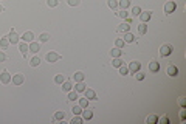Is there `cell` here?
<instances>
[{
    "mask_svg": "<svg viewBox=\"0 0 186 124\" xmlns=\"http://www.w3.org/2000/svg\"><path fill=\"white\" fill-rule=\"evenodd\" d=\"M146 123H147V124H157V123H158V116H157V115H149V116L146 118Z\"/></svg>",
    "mask_w": 186,
    "mask_h": 124,
    "instance_id": "18",
    "label": "cell"
},
{
    "mask_svg": "<svg viewBox=\"0 0 186 124\" xmlns=\"http://www.w3.org/2000/svg\"><path fill=\"white\" fill-rule=\"evenodd\" d=\"M118 5H120L121 8H123V9H127V8L130 6V0H120Z\"/></svg>",
    "mask_w": 186,
    "mask_h": 124,
    "instance_id": "24",
    "label": "cell"
},
{
    "mask_svg": "<svg viewBox=\"0 0 186 124\" xmlns=\"http://www.w3.org/2000/svg\"><path fill=\"white\" fill-rule=\"evenodd\" d=\"M39 64H40V59L37 56H34L31 61H30V65H31V67H39Z\"/></svg>",
    "mask_w": 186,
    "mask_h": 124,
    "instance_id": "25",
    "label": "cell"
},
{
    "mask_svg": "<svg viewBox=\"0 0 186 124\" xmlns=\"http://www.w3.org/2000/svg\"><path fill=\"white\" fill-rule=\"evenodd\" d=\"M140 68H141V62H138V61H132L130 64H129V71L134 73V75L136 71H140Z\"/></svg>",
    "mask_w": 186,
    "mask_h": 124,
    "instance_id": "4",
    "label": "cell"
},
{
    "mask_svg": "<svg viewBox=\"0 0 186 124\" xmlns=\"http://www.w3.org/2000/svg\"><path fill=\"white\" fill-rule=\"evenodd\" d=\"M11 81H13L14 85H22L25 82V75L24 73H16V75L11 78Z\"/></svg>",
    "mask_w": 186,
    "mask_h": 124,
    "instance_id": "2",
    "label": "cell"
},
{
    "mask_svg": "<svg viewBox=\"0 0 186 124\" xmlns=\"http://www.w3.org/2000/svg\"><path fill=\"white\" fill-rule=\"evenodd\" d=\"M81 3V0H68V5L70 6H78Z\"/></svg>",
    "mask_w": 186,
    "mask_h": 124,
    "instance_id": "41",
    "label": "cell"
},
{
    "mask_svg": "<svg viewBox=\"0 0 186 124\" xmlns=\"http://www.w3.org/2000/svg\"><path fill=\"white\" fill-rule=\"evenodd\" d=\"M175 9H177V3L175 2H166V5H165V13L166 14H172Z\"/></svg>",
    "mask_w": 186,
    "mask_h": 124,
    "instance_id": "5",
    "label": "cell"
},
{
    "mask_svg": "<svg viewBox=\"0 0 186 124\" xmlns=\"http://www.w3.org/2000/svg\"><path fill=\"white\" fill-rule=\"evenodd\" d=\"M79 106H81L82 108H87V107H89V99H87V98L79 99Z\"/></svg>",
    "mask_w": 186,
    "mask_h": 124,
    "instance_id": "33",
    "label": "cell"
},
{
    "mask_svg": "<svg viewBox=\"0 0 186 124\" xmlns=\"http://www.w3.org/2000/svg\"><path fill=\"white\" fill-rule=\"evenodd\" d=\"M8 39H9V44H13V45H14V44H17V42H19V39H20V37H19V34H17L14 30H11V33H9Z\"/></svg>",
    "mask_w": 186,
    "mask_h": 124,
    "instance_id": "11",
    "label": "cell"
},
{
    "mask_svg": "<svg viewBox=\"0 0 186 124\" xmlns=\"http://www.w3.org/2000/svg\"><path fill=\"white\" fill-rule=\"evenodd\" d=\"M64 81H65V76H64V75H56V78H54L56 84H62Z\"/></svg>",
    "mask_w": 186,
    "mask_h": 124,
    "instance_id": "31",
    "label": "cell"
},
{
    "mask_svg": "<svg viewBox=\"0 0 186 124\" xmlns=\"http://www.w3.org/2000/svg\"><path fill=\"white\" fill-rule=\"evenodd\" d=\"M19 50H20V53L24 54V56H26V53L30 51V45L26 44V42H24V44H20V45H19Z\"/></svg>",
    "mask_w": 186,
    "mask_h": 124,
    "instance_id": "14",
    "label": "cell"
},
{
    "mask_svg": "<svg viewBox=\"0 0 186 124\" xmlns=\"http://www.w3.org/2000/svg\"><path fill=\"white\" fill-rule=\"evenodd\" d=\"M84 78H85V75L82 71H76L73 75V79H75V82H81V81H84Z\"/></svg>",
    "mask_w": 186,
    "mask_h": 124,
    "instance_id": "16",
    "label": "cell"
},
{
    "mask_svg": "<svg viewBox=\"0 0 186 124\" xmlns=\"http://www.w3.org/2000/svg\"><path fill=\"white\" fill-rule=\"evenodd\" d=\"M158 121H161V123H165V124H168L169 123V118H168V116H163V118L160 119V118H158Z\"/></svg>",
    "mask_w": 186,
    "mask_h": 124,
    "instance_id": "45",
    "label": "cell"
},
{
    "mask_svg": "<svg viewBox=\"0 0 186 124\" xmlns=\"http://www.w3.org/2000/svg\"><path fill=\"white\" fill-rule=\"evenodd\" d=\"M92 118H93V112L85 108V110L82 112V119H87V121H89V119H92Z\"/></svg>",
    "mask_w": 186,
    "mask_h": 124,
    "instance_id": "19",
    "label": "cell"
},
{
    "mask_svg": "<svg viewBox=\"0 0 186 124\" xmlns=\"http://www.w3.org/2000/svg\"><path fill=\"white\" fill-rule=\"evenodd\" d=\"M3 9H5V8H3L2 5H0V13H3Z\"/></svg>",
    "mask_w": 186,
    "mask_h": 124,
    "instance_id": "47",
    "label": "cell"
},
{
    "mask_svg": "<svg viewBox=\"0 0 186 124\" xmlns=\"http://www.w3.org/2000/svg\"><path fill=\"white\" fill-rule=\"evenodd\" d=\"M138 33H140V34H146V33H147V25H146L144 22L138 26Z\"/></svg>",
    "mask_w": 186,
    "mask_h": 124,
    "instance_id": "27",
    "label": "cell"
},
{
    "mask_svg": "<svg viewBox=\"0 0 186 124\" xmlns=\"http://www.w3.org/2000/svg\"><path fill=\"white\" fill-rule=\"evenodd\" d=\"M166 73L171 76V78H175L178 75V68L175 65H168V68H166Z\"/></svg>",
    "mask_w": 186,
    "mask_h": 124,
    "instance_id": "8",
    "label": "cell"
},
{
    "mask_svg": "<svg viewBox=\"0 0 186 124\" xmlns=\"http://www.w3.org/2000/svg\"><path fill=\"white\" fill-rule=\"evenodd\" d=\"M123 40L126 42V44H132V42H135V36H134L132 33H129V31H127V33L124 34V39H123Z\"/></svg>",
    "mask_w": 186,
    "mask_h": 124,
    "instance_id": "12",
    "label": "cell"
},
{
    "mask_svg": "<svg viewBox=\"0 0 186 124\" xmlns=\"http://www.w3.org/2000/svg\"><path fill=\"white\" fill-rule=\"evenodd\" d=\"M110 54H112V57H121V54H123V50L118 48V46H115V48L110 50Z\"/></svg>",
    "mask_w": 186,
    "mask_h": 124,
    "instance_id": "13",
    "label": "cell"
},
{
    "mask_svg": "<svg viewBox=\"0 0 186 124\" xmlns=\"http://www.w3.org/2000/svg\"><path fill=\"white\" fill-rule=\"evenodd\" d=\"M124 44H126V42H124L123 39H116V40H115V46H118V48H123Z\"/></svg>",
    "mask_w": 186,
    "mask_h": 124,
    "instance_id": "37",
    "label": "cell"
},
{
    "mask_svg": "<svg viewBox=\"0 0 186 124\" xmlns=\"http://www.w3.org/2000/svg\"><path fill=\"white\" fill-rule=\"evenodd\" d=\"M6 61V54L3 51H0V62H5Z\"/></svg>",
    "mask_w": 186,
    "mask_h": 124,
    "instance_id": "44",
    "label": "cell"
},
{
    "mask_svg": "<svg viewBox=\"0 0 186 124\" xmlns=\"http://www.w3.org/2000/svg\"><path fill=\"white\" fill-rule=\"evenodd\" d=\"M8 45H9V39H8V36L0 37V46H2V48H6Z\"/></svg>",
    "mask_w": 186,
    "mask_h": 124,
    "instance_id": "21",
    "label": "cell"
},
{
    "mask_svg": "<svg viewBox=\"0 0 186 124\" xmlns=\"http://www.w3.org/2000/svg\"><path fill=\"white\" fill-rule=\"evenodd\" d=\"M68 99H70V101H76V99H79L78 98V92L76 90H75V92H68Z\"/></svg>",
    "mask_w": 186,
    "mask_h": 124,
    "instance_id": "26",
    "label": "cell"
},
{
    "mask_svg": "<svg viewBox=\"0 0 186 124\" xmlns=\"http://www.w3.org/2000/svg\"><path fill=\"white\" fill-rule=\"evenodd\" d=\"M180 119H185V112H183V110L180 112Z\"/></svg>",
    "mask_w": 186,
    "mask_h": 124,
    "instance_id": "46",
    "label": "cell"
},
{
    "mask_svg": "<svg viewBox=\"0 0 186 124\" xmlns=\"http://www.w3.org/2000/svg\"><path fill=\"white\" fill-rule=\"evenodd\" d=\"M22 39H24V42H33L34 39V34L31 33V31H26V33L22 36Z\"/></svg>",
    "mask_w": 186,
    "mask_h": 124,
    "instance_id": "17",
    "label": "cell"
},
{
    "mask_svg": "<svg viewBox=\"0 0 186 124\" xmlns=\"http://www.w3.org/2000/svg\"><path fill=\"white\" fill-rule=\"evenodd\" d=\"M116 6H118V2H116V0H109V8H112V9H115Z\"/></svg>",
    "mask_w": 186,
    "mask_h": 124,
    "instance_id": "39",
    "label": "cell"
},
{
    "mask_svg": "<svg viewBox=\"0 0 186 124\" xmlns=\"http://www.w3.org/2000/svg\"><path fill=\"white\" fill-rule=\"evenodd\" d=\"M135 78H136L138 81H143V79H144V73H143V71H136V73H135Z\"/></svg>",
    "mask_w": 186,
    "mask_h": 124,
    "instance_id": "40",
    "label": "cell"
},
{
    "mask_svg": "<svg viewBox=\"0 0 186 124\" xmlns=\"http://www.w3.org/2000/svg\"><path fill=\"white\" fill-rule=\"evenodd\" d=\"M169 2H174V0H169Z\"/></svg>",
    "mask_w": 186,
    "mask_h": 124,
    "instance_id": "48",
    "label": "cell"
},
{
    "mask_svg": "<svg viewBox=\"0 0 186 124\" xmlns=\"http://www.w3.org/2000/svg\"><path fill=\"white\" fill-rule=\"evenodd\" d=\"M140 13H141V8H140V6H134V8H132V14H134V16H140Z\"/></svg>",
    "mask_w": 186,
    "mask_h": 124,
    "instance_id": "38",
    "label": "cell"
},
{
    "mask_svg": "<svg viewBox=\"0 0 186 124\" xmlns=\"http://www.w3.org/2000/svg\"><path fill=\"white\" fill-rule=\"evenodd\" d=\"M118 16H120L121 19H126V17H127V11H126V9H121L120 13H118Z\"/></svg>",
    "mask_w": 186,
    "mask_h": 124,
    "instance_id": "43",
    "label": "cell"
},
{
    "mask_svg": "<svg viewBox=\"0 0 186 124\" xmlns=\"http://www.w3.org/2000/svg\"><path fill=\"white\" fill-rule=\"evenodd\" d=\"M75 87H76V92L78 93H82L85 90V84H84V81H81V82H76V85H75Z\"/></svg>",
    "mask_w": 186,
    "mask_h": 124,
    "instance_id": "22",
    "label": "cell"
},
{
    "mask_svg": "<svg viewBox=\"0 0 186 124\" xmlns=\"http://www.w3.org/2000/svg\"><path fill=\"white\" fill-rule=\"evenodd\" d=\"M172 51H174V46L171 45V44H165V45L160 46V54H161V56H165V57L169 56Z\"/></svg>",
    "mask_w": 186,
    "mask_h": 124,
    "instance_id": "1",
    "label": "cell"
},
{
    "mask_svg": "<svg viewBox=\"0 0 186 124\" xmlns=\"http://www.w3.org/2000/svg\"><path fill=\"white\" fill-rule=\"evenodd\" d=\"M71 87H73V85H71V82H65V81L62 82V90H64V92H70Z\"/></svg>",
    "mask_w": 186,
    "mask_h": 124,
    "instance_id": "29",
    "label": "cell"
},
{
    "mask_svg": "<svg viewBox=\"0 0 186 124\" xmlns=\"http://www.w3.org/2000/svg\"><path fill=\"white\" fill-rule=\"evenodd\" d=\"M0 82L2 84H9L11 82V75L6 70H3V71L0 73Z\"/></svg>",
    "mask_w": 186,
    "mask_h": 124,
    "instance_id": "6",
    "label": "cell"
},
{
    "mask_svg": "<svg viewBox=\"0 0 186 124\" xmlns=\"http://www.w3.org/2000/svg\"><path fill=\"white\" fill-rule=\"evenodd\" d=\"M47 5L50 8H54V6L59 5V0H47Z\"/></svg>",
    "mask_w": 186,
    "mask_h": 124,
    "instance_id": "35",
    "label": "cell"
},
{
    "mask_svg": "<svg viewBox=\"0 0 186 124\" xmlns=\"http://www.w3.org/2000/svg\"><path fill=\"white\" fill-rule=\"evenodd\" d=\"M48 39H50V34H48V33H42V34L39 36V40H40V42H47Z\"/></svg>",
    "mask_w": 186,
    "mask_h": 124,
    "instance_id": "34",
    "label": "cell"
},
{
    "mask_svg": "<svg viewBox=\"0 0 186 124\" xmlns=\"http://www.w3.org/2000/svg\"><path fill=\"white\" fill-rule=\"evenodd\" d=\"M84 95H85V98L89 101H95V99H96V93H95V90H92V88H85Z\"/></svg>",
    "mask_w": 186,
    "mask_h": 124,
    "instance_id": "9",
    "label": "cell"
},
{
    "mask_svg": "<svg viewBox=\"0 0 186 124\" xmlns=\"http://www.w3.org/2000/svg\"><path fill=\"white\" fill-rule=\"evenodd\" d=\"M40 50V45L37 44V42H31L30 44V51H33V53H37Z\"/></svg>",
    "mask_w": 186,
    "mask_h": 124,
    "instance_id": "20",
    "label": "cell"
},
{
    "mask_svg": "<svg viewBox=\"0 0 186 124\" xmlns=\"http://www.w3.org/2000/svg\"><path fill=\"white\" fill-rule=\"evenodd\" d=\"M129 30H130V25H129V23H121L118 28H116L118 33H127Z\"/></svg>",
    "mask_w": 186,
    "mask_h": 124,
    "instance_id": "15",
    "label": "cell"
},
{
    "mask_svg": "<svg viewBox=\"0 0 186 124\" xmlns=\"http://www.w3.org/2000/svg\"><path fill=\"white\" fill-rule=\"evenodd\" d=\"M82 121H84V119L79 118V115H75V116H73V119L70 121V124H81Z\"/></svg>",
    "mask_w": 186,
    "mask_h": 124,
    "instance_id": "30",
    "label": "cell"
},
{
    "mask_svg": "<svg viewBox=\"0 0 186 124\" xmlns=\"http://www.w3.org/2000/svg\"><path fill=\"white\" fill-rule=\"evenodd\" d=\"M149 71H152V73L160 71V62H157V61H150V62H149Z\"/></svg>",
    "mask_w": 186,
    "mask_h": 124,
    "instance_id": "10",
    "label": "cell"
},
{
    "mask_svg": "<svg viewBox=\"0 0 186 124\" xmlns=\"http://www.w3.org/2000/svg\"><path fill=\"white\" fill-rule=\"evenodd\" d=\"M178 104H180V107H185V106H186V99H185V96H180V98H178Z\"/></svg>",
    "mask_w": 186,
    "mask_h": 124,
    "instance_id": "42",
    "label": "cell"
},
{
    "mask_svg": "<svg viewBox=\"0 0 186 124\" xmlns=\"http://www.w3.org/2000/svg\"><path fill=\"white\" fill-rule=\"evenodd\" d=\"M112 65H113V67H116V68H118V67H121V65H123V61H121L120 57H113Z\"/></svg>",
    "mask_w": 186,
    "mask_h": 124,
    "instance_id": "28",
    "label": "cell"
},
{
    "mask_svg": "<svg viewBox=\"0 0 186 124\" xmlns=\"http://www.w3.org/2000/svg\"><path fill=\"white\" fill-rule=\"evenodd\" d=\"M64 118H65V112H62V110L56 112V115H54V119H58V121H64Z\"/></svg>",
    "mask_w": 186,
    "mask_h": 124,
    "instance_id": "23",
    "label": "cell"
},
{
    "mask_svg": "<svg viewBox=\"0 0 186 124\" xmlns=\"http://www.w3.org/2000/svg\"><path fill=\"white\" fill-rule=\"evenodd\" d=\"M120 68V73H121V75H127V73H129V67H126V65H121V67H118Z\"/></svg>",
    "mask_w": 186,
    "mask_h": 124,
    "instance_id": "36",
    "label": "cell"
},
{
    "mask_svg": "<svg viewBox=\"0 0 186 124\" xmlns=\"http://www.w3.org/2000/svg\"><path fill=\"white\" fill-rule=\"evenodd\" d=\"M45 57H47V61L50 62V64H54V62H58V61L60 59V54L56 53V51H50Z\"/></svg>",
    "mask_w": 186,
    "mask_h": 124,
    "instance_id": "3",
    "label": "cell"
},
{
    "mask_svg": "<svg viewBox=\"0 0 186 124\" xmlns=\"http://www.w3.org/2000/svg\"><path fill=\"white\" fill-rule=\"evenodd\" d=\"M71 112H73V115H81L82 113V107L81 106H75L71 108Z\"/></svg>",
    "mask_w": 186,
    "mask_h": 124,
    "instance_id": "32",
    "label": "cell"
},
{
    "mask_svg": "<svg viewBox=\"0 0 186 124\" xmlns=\"http://www.w3.org/2000/svg\"><path fill=\"white\" fill-rule=\"evenodd\" d=\"M150 17H152V11H141L140 13V19H141V22H144V23H147L150 20Z\"/></svg>",
    "mask_w": 186,
    "mask_h": 124,
    "instance_id": "7",
    "label": "cell"
}]
</instances>
